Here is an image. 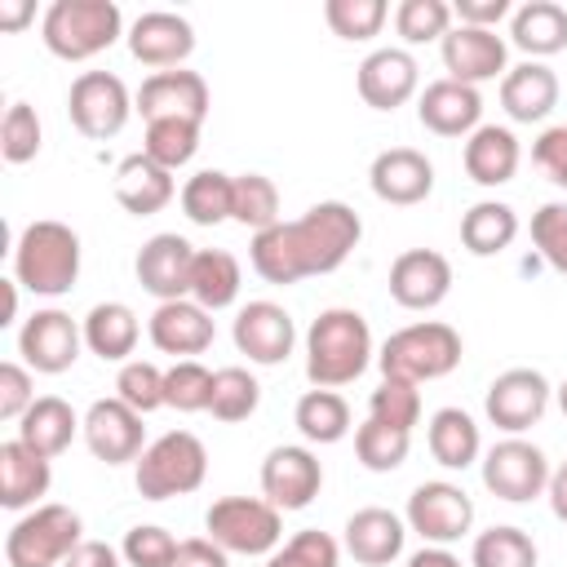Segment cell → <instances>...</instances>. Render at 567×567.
<instances>
[{
  "mask_svg": "<svg viewBox=\"0 0 567 567\" xmlns=\"http://www.w3.org/2000/svg\"><path fill=\"white\" fill-rule=\"evenodd\" d=\"M177 545H182V540H177L173 532H164L159 523H137V527L124 532L120 558H124L128 567H173Z\"/></svg>",
  "mask_w": 567,
  "mask_h": 567,
  "instance_id": "51",
  "label": "cell"
},
{
  "mask_svg": "<svg viewBox=\"0 0 567 567\" xmlns=\"http://www.w3.org/2000/svg\"><path fill=\"white\" fill-rule=\"evenodd\" d=\"M452 4L447 0H399L394 9V31L408 40V44H430V40H443L452 31Z\"/></svg>",
  "mask_w": 567,
  "mask_h": 567,
  "instance_id": "45",
  "label": "cell"
},
{
  "mask_svg": "<svg viewBox=\"0 0 567 567\" xmlns=\"http://www.w3.org/2000/svg\"><path fill=\"white\" fill-rule=\"evenodd\" d=\"M483 487L509 505L536 501L549 487V461L532 439L509 434L483 452Z\"/></svg>",
  "mask_w": 567,
  "mask_h": 567,
  "instance_id": "11",
  "label": "cell"
},
{
  "mask_svg": "<svg viewBox=\"0 0 567 567\" xmlns=\"http://www.w3.org/2000/svg\"><path fill=\"white\" fill-rule=\"evenodd\" d=\"M62 567H120V549H111L106 540H80Z\"/></svg>",
  "mask_w": 567,
  "mask_h": 567,
  "instance_id": "57",
  "label": "cell"
},
{
  "mask_svg": "<svg viewBox=\"0 0 567 567\" xmlns=\"http://www.w3.org/2000/svg\"><path fill=\"white\" fill-rule=\"evenodd\" d=\"M478 115H483V97L474 84L443 75L416 93V120L439 137H470L478 128Z\"/></svg>",
  "mask_w": 567,
  "mask_h": 567,
  "instance_id": "25",
  "label": "cell"
},
{
  "mask_svg": "<svg viewBox=\"0 0 567 567\" xmlns=\"http://www.w3.org/2000/svg\"><path fill=\"white\" fill-rule=\"evenodd\" d=\"M368 186L381 204H421L430 190H434V164L425 159V151L416 146H390L372 159L368 168Z\"/></svg>",
  "mask_w": 567,
  "mask_h": 567,
  "instance_id": "23",
  "label": "cell"
},
{
  "mask_svg": "<svg viewBox=\"0 0 567 567\" xmlns=\"http://www.w3.org/2000/svg\"><path fill=\"white\" fill-rule=\"evenodd\" d=\"M509 40L532 58H549L567 49V9L558 0H527L509 13Z\"/></svg>",
  "mask_w": 567,
  "mask_h": 567,
  "instance_id": "33",
  "label": "cell"
},
{
  "mask_svg": "<svg viewBox=\"0 0 567 567\" xmlns=\"http://www.w3.org/2000/svg\"><path fill=\"white\" fill-rule=\"evenodd\" d=\"M230 337H235V350L248 354V363H261V368L284 363L292 354V346H297L292 315L279 301H248V306H239Z\"/></svg>",
  "mask_w": 567,
  "mask_h": 567,
  "instance_id": "18",
  "label": "cell"
},
{
  "mask_svg": "<svg viewBox=\"0 0 567 567\" xmlns=\"http://www.w3.org/2000/svg\"><path fill=\"white\" fill-rule=\"evenodd\" d=\"M385 18H390L385 0H328L323 4V22L341 40H372L385 27Z\"/></svg>",
  "mask_w": 567,
  "mask_h": 567,
  "instance_id": "47",
  "label": "cell"
},
{
  "mask_svg": "<svg viewBox=\"0 0 567 567\" xmlns=\"http://www.w3.org/2000/svg\"><path fill=\"white\" fill-rule=\"evenodd\" d=\"M239 284H244V270L226 248H199L195 252V270H190V301L195 306H204L208 315L226 310V306H235Z\"/></svg>",
  "mask_w": 567,
  "mask_h": 567,
  "instance_id": "36",
  "label": "cell"
},
{
  "mask_svg": "<svg viewBox=\"0 0 567 567\" xmlns=\"http://www.w3.org/2000/svg\"><path fill=\"white\" fill-rule=\"evenodd\" d=\"M257 403H261V385H257V377H252L248 368L230 363V368H217V372H213L208 412H213L217 421H226V425L248 421V416L257 412Z\"/></svg>",
  "mask_w": 567,
  "mask_h": 567,
  "instance_id": "41",
  "label": "cell"
},
{
  "mask_svg": "<svg viewBox=\"0 0 567 567\" xmlns=\"http://www.w3.org/2000/svg\"><path fill=\"white\" fill-rule=\"evenodd\" d=\"M124 35L115 0H53L40 18V40L62 62H89Z\"/></svg>",
  "mask_w": 567,
  "mask_h": 567,
  "instance_id": "4",
  "label": "cell"
},
{
  "mask_svg": "<svg viewBox=\"0 0 567 567\" xmlns=\"http://www.w3.org/2000/svg\"><path fill=\"white\" fill-rule=\"evenodd\" d=\"M80 540H84V523L71 505H35L22 518H13L4 536V563L9 567H62Z\"/></svg>",
  "mask_w": 567,
  "mask_h": 567,
  "instance_id": "7",
  "label": "cell"
},
{
  "mask_svg": "<svg viewBox=\"0 0 567 567\" xmlns=\"http://www.w3.org/2000/svg\"><path fill=\"white\" fill-rule=\"evenodd\" d=\"M75 434H84V416H75V408L66 399H58V394H40L27 408V416L18 421V439L27 447H35L40 456H49V461L62 456Z\"/></svg>",
  "mask_w": 567,
  "mask_h": 567,
  "instance_id": "31",
  "label": "cell"
},
{
  "mask_svg": "<svg viewBox=\"0 0 567 567\" xmlns=\"http://www.w3.org/2000/svg\"><path fill=\"white\" fill-rule=\"evenodd\" d=\"M461 332L443 319H421V323H408L399 332L385 337L377 363H381V377H394V381H439L447 372L461 368Z\"/></svg>",
  "mask_w": 567,
  "mask_h": 567,
  "instance_id": "5",
  "label": "cell"
},
{
  "mask_svg": "<svg viewBox=\"0 0 567 567\" xmlns=\"http://www.w3.org/2000/svg\"><path fill=\"white\" fill-rule=\"evenodd\" d=\"M84 443L97 461L106 465H124L137 461L146 452V425L142 412H133L124 399H93L84 412Z\"/></svg>",
  "mask_w": 567,
  "mask_h": 567,
  "instance_id": "16",
  "label": "cell"
},
{
  "mask_svg": "<svg viewBox=\"0 0 567 567\" xmlns=\"http://www.w3.org/2000/svg\"><path fill=\"white\" fill-rule=\"evenodd\" d=\"M115 399H124L133 412L151 416L155 408H164V368H155L151 359H128L115 372Z\"/></svg>",
  "mask_w": 567,
  "mask_h": 567,
  "instance_id": "49",
  "label": "cell"
},
{
  "mask_svg": "<svg viewBox=\"0 0 567 567\" xmlns=\"http://www.w3.org/2000/svg\"><path fill=\"white\" fill-rule=\"evenodd\" d=\"M403 523L425 540V545H456L474 527V501L461 483L447 478H425L408 496Z\"/></svg>",
  "mask_w": 567,
  "mask_h": 567,
  "instance_id": "9",
  "label": "cell"
},
{
  "mask_svg": "<svg viewBox=\"0 0 567 567\" xmlns=\"http://www.w3.org/2000/svg\"><path fill=\"white\" fill-rule=\"evenodd\" d=\"M13 279L35 297H62L80 279V235L66 221L40 217L13 244Z\"/></svg>",
  "mask_w": 567,
  "mask_h": 567,
  "instance_id": "3",
  "label": "cell"
},
{
  "mask_svg": "<svg viewBox=\"0 0 567 567\" xmlns=\"http://www.w3.org/2000/svg\"><path fill=\"white\" fill-rule=\"evenodd\" d=\"M199 120H151L146 124V137H142V155H151L159 168L177 173L182 164L195 159L199 151Z\"/></svg>",
  "mask_w": 567,
  "mask_h": 567,
  "instance_id": "40",
  "label": "cell"
},
{
  "mask_svg": "<svg viewBox=\"0 0 567 567\" xmlns=\"http://www.w3.org/2000/svg\"><path fill=\"white\" fill-rule=\"evenodd\" d=\"M35 403V381L27 363H0V416L22 421L27 408Z\"/></svg>",
  "mask_w": 567,
  "mask_h": 567,
  "instance_id": "53",
  "label": "cell"
},
{
  "mask_svg": "<svg viewBox=\"0 0 567 567\" xmlns=\"http://www.w3.org/2000/svg\"><path fill=\"white\" fill-rule=\"evenodd\" d=\"M501 106L518 124H540L558 106V75L545 62H518L501 75Z\"/></svg>",
  "mask_w": 567,
  "mask_h": 567,
  "instance_id": "29",
  "label": "cell"
},
{
  "mask_svg": "<svg viewBox=\"0 0 567 567\" xmlns=\"http://www.w3.org/2000/svg\"><path fill=\"white\" fill-rule=\"evenodd\" d=\"M425 443H430V456L443 470H470L483 456L478 421L465 408H439L430 416V425H425Z\"/></svg>",
  "mask_w": 567,
  "mask_h": 567,
  "instance_id": "34",
  "label": "cell"
},
{
  "mask_svg": "<svg viewBox=\"0 0 567 567\" xmlns=\"http://www.w3.org/2000/svg\"><path fill=\"white\" fill-rule=\"evenodd\" d=\"M80 328H84V346L106 363H128V354L137 350V337H142V323H137L133 306H124V301H97L80 319Z\"/></svg>",
  "mask_w": 567,
  "mask_h": 567,
  "instance_id": "32",
  "label": "cell"
},
{
  "mask_svg": "<svg viewBox=\"0 0 567 567\" xmlns=\"http://www.w3.org/2000/svg\"><path fill=\"white\" fill-rule=\"evenodd\" d=\"M536 563H540L536 540L514 523H496L478 532L470 545V567H536Z\"/></svg>",
  "mask_w": 567,
  "mask_h": 567,
  "instance_id": "39",
  "label": "cell"
},
{
  "mask_svg": "<svg viewBox=\"0 0 567 567\" xmlns=\"http://www.w3.org/2000/svg\"><path fill=\"white\" fill-rule=\"evenodd\" d=\"M363 221L341 199H319L297 221H275L270 230H257L248 244V261L266 284H301L310 275H332L346 266V257L359 248Z\"/></svg>",
  "mask_w": 567,
  "mask_h": 567,
  "instance_id": "1",
  "label": "cell"
},
{
  "mask_svg": "<svg viewBox=\"0 0 567 567\" xmlns=\"http://www.w3.org/2000/svg\"><path fill=\"white\" fill-rule=\"evenodd\" d=\"M452 292V261L434 248H408L390 261V297L403 310H434Z\"/></svg>",
  "mask_w": 567,
  "mask_h": 567,
  "instance_id": "21",
  "label": "cell"
},
{
  "mask_svg": "<svg viewBox=\"0 0 567 567\" xmlns=\"http://www.w3.org/2000/svg\"><path fill=\"white\" fill-rule=\"evenodd\" d=\"M80 350H84V328H80L66 310H58V306L35 310V315L18 328V354H22V363H27L31 372L58 377V372L75 368Z\"/></svg>",
  "mask_w": 567,
  "mask_h": 567,
  "instance_id": "12",
  "label": "cell"
},
{
  "mask_svg": "<svg viewBox=\"0 0 567 567\" xmlns=\"http://www.w3.org/2000/svg\"><path fill=\"white\" fill-rule=\"evenodd\" d=\"M177 199L195 226H221L230 221V208H235V177L221 168H199L195 177H186Z\"/></svg>",
  "mask_w": 567,
  "mask_h": 567,
  "instance_id": "37",
  "label": "cell"
},
{
  "mask_svg": "<svg viewBox=\"0 0 567 567\" xmlns=\"http://www.w3.org/2000/svg\"><path fill=\"white\" fill-rule=\"evenodd\" d=\"M40 142H44V128H40V115L31 102H9L4 106V120H0V155L9 164H27L40 155Z\"/></svg>",
  "mask_w": 567,
  "mask_h": 567,
  "instance_id": "48",
  "label": "cell"
},
{
  "mask_svg": "<svg viewBox=\"0 0 567 567\" xmlns=\"http://www.w3.org/2000/svg\"><path fill=\"white\" fill-rule=\"evenodd\" d=\"M292 421H297V430H301L306 443L328 447V443H341L350 434V403L337 390H306L297 399Z\"/></svg>",
  "mask_w": 567,
  "mask_h": 567,
  "instance_id": "38",
  "label": "cell"
},
{
  "mask_svg": "<svg viewBox=\"0 0 567 567\" xmlns=\"http://www.w3.org/2000/svg\"><path fill=\"white\" fill-rule=\"evenodd\" d=\"M31 13H35V9H31L27 0H0V27H4V31H18Z\"/></svg>",
  "mask_w": 567,
  "mask_h": 567,
  "instance_id": "60",
  "label": "cell"
},
{
  "mask_svg": "<svg viewBox=\"0 0 567 567\" xmlns=\"http://www.w3.org/2000/svg\"><path fill=\"white\" fill-rule=\"evenodd\" d=\"M337 563H341V545L319 527H306L288 536L275 554H266V567H337Z\"/></svg>",
  "mask_w": 567,
  "mask_h": 567,
  "instance_id": "50",
  "label": "cell"
},
{
  "mask_svg": "<svg viewBox=\"0 0 567 567\" xmlns=\"http://www.w3.org/2000/svg\"><path fill=\"white\" fill-rule=\"evenodd\" d=\"M128 53L142 66L173 71L195 53V27L173 9H146L128 27Z\"/></svg>",
  "mask_w": 567,
  "mask_h": 567,
  "instance_id": "20",
  "label": "cell"
},
{
  "mask_svg": "<svg viewBox=\"0 0 567 567\" xmlns=\"http://www.w3.org/2000/svg\"><path fill=\"white\" fill-rule=\"evenodd\" d=\"M403 540H408V523L385 505L354 509L341 527V549L363 567H390L403 554Z\"/></svg>",
  "mask_w": 567,
  "mask_h": 567,
  "instance_id": "24",
  "label": "cell"
},
{
  "mask_svg": "<svg viewBox=\"0 0 567 567\" xmlns=\"http://www.w3.org/2000/svg\"><path fill=\"white\" fill-rule=\"evenodd\" d=\"M230 221L248 226L252 235L257 230H270L279 221V186L266 177V173H239L235 177V208H230Z\"/></svg>",
  "mask_w": 567,
  "mask_h": 567,
  "instance_id": "43",
  "label": "cell"
},
{
  "mask_svg": "<svg viewBox=\"0 0 567 567\" xmlns=\"http://www.w3.org/2000/svg\"><path fill=\"white\" fill-rule=\"evenodd\" d=\"M146 337H151V346L155 350H164V354H182V359H195V354H204L208 346H213V315L204 310V306H195L190 297H182V301H159L155 310H151V319H146Z\"/></svg>",
  "mask_w": 567,
  "mask_h": 567,
  "instance_id": "26",
  "label": "cell"
},
{
  "mask_svg": "<svg viewBox=\"0 0 567 567\" xmlns=\"http://www.w3.org/2000/svg\"><path fill=\"white\" fill-rule=\"evenodd\" d=\"M323 487V465L310 447L301 443H279L261 461V496L275 509H306Z\"/></svg>",
  "mask_w": 567,
  "mask_h": 567,
  "instance_id": "15",
  "label": "cell"
},
{
  "mask_svg": "<svg viewBox=\"0 0 567 567\" xmlns=\"http://www.w3.org/2000/svg\"><path fill=\"white\" fill-rule=\"evenodd\" d=\"M354 84H359V97L372 111H394V106H403L421 89V66H416V58L408 49L385 44V49H372L359 62Z\"/></svg>",
  "mask_w": 567,
  "mask_h": 567,
  "instance_id": "22",
  "label": "cell"
},
{
  "mask_svg": "<svg viewBox=\"0 0 567 567\" xmlns=\"http://www.w3.org/2000/svg\"><path fill=\"white\" fill-rule=\"evenodd\" d=\"M372 363V328L350 306H328L306 332V377L315 390L350 385Z\"/></svg>",
  "mask_w": 567,
  "mask_h": 567,
  "instance_id": "2",
  "label": "cell"
},
{
  "mask_svg": "<svg viewBox=\"0 0 567 567\" xmlns=\"http://www.w3.org/2000/svg\"><path fill=\"white\" fill-rule=\"evenodd\" d=\"M133 483L142 501H173L186 496L204 483L208 474V452L190 430H168L155 443H146V452L133 461Z\"/></svg>",
  "mask_w": 567,
  "mask_h": 567,
  "instance_id": "6",
  "label": "cell"
},
{
  "mask_svg": "<svg viewBox=\"0 0 567 567\" xmlns=\"http://www.w3.org/2000/svg\"><path fill=\"white\" fill-rule=\"evenodd\" d=\"M208 399H213V372L199 359H177L173 368H164V408L208 412Z\"/></svg>",
  "mask_w": 567,
  "mask_h": 567,
  "instance_id": "44",
  "label": "cell"
},
{
  "mask_svg": "<svg viewBox=\"0 0 567 567\" xmlns=\"http://www.w3.org/2000/svg\"><path fill=\"white\" fill-rule=\"evenodd\" d=\"M518 159H523L518 137L505 124H478L461 151V164H465L470 182H478V186H505L518 173Z\"/></svg>",
  "mask_w": 567,
  "mask_h": 567,
  "instance_id": "30",
  "label": "cell"
},
{
  "mask_svg": "<svg viewBox=\"0 0 567 567\" xmlns=\"http://www.w3.org/2000/svg\"><path fill=\"white\" fill-rule=\"evenodd\" d=\"M111 190H115V204H120L124 213H133V217H151V213H159V208L173 204L177 182H173V173L159 168L151 155L133 151V155H124V159L115 164Z\"/></svg>",
  "mask_w": 567,
  "mask_h": 567,
  "instance_id": "27",
  "label": "cell"
},
{
  "mask_svg": "<svg viewBox=\"0 0 567 567\" xmlns=\"http://www.w3.org/2000/svg\"><path fill=\"white\" fill-rule=\"evenodd\" d=\"M518 239V213L505 199H478L461 217V244L474 257H496Z\"/></svg>",
  "mask_w": 567,
  "mask_h": 567,
  "instance_id": "35",
  "label": "cell"
},
{
  "mask_svg": "<svg viewBox=\"0 0 567 567\" xmlns=\"http://www.w3.org/2000/svg\"><path fill=\"white\" fill-rule=\"evenodd\" d=\"M439 53H443V71L447 80H461V84H483V80H496L509 71V44L487 31V27H465L456 22L443 40H439Z\"/></svg>",
  "mask_w": 567,
  "mask_h": 567,
  "instance_id": "17",
  "label": "cell"
},
{
  "mask_svg": "<svg viewBox=\"0 0 567 567\" xmlns=\"http://www.w3.org/2000/svg\"><path fill=\"white\" fill-rule=\"evenodd\" d=\"M408 567H465L447 545H421L412 558H408Z\"/></svg>",
  "mask_w": 567,
  "mask_h": 567,
  "instance_id": "59",
  "label": "cell"
},
{
  "mask_svg": "<svg viewBox=\"0 0 567 567\" xmlns=\"http://www.w3.org/2000/svg\"><path fill=\"white\" fill-rule=\"evenodd\" d=\"M545 496H549L554 518H558V523H567V461H563L558 470H549V487H545Z\"/></svg>",
  "mask_w": 567,
  "mask_h": 567,
  "instance_id": "58",
  "label": "cell"
},
{
  "mask_svg": "<svg viewBox=\"0 0 567 567\" xmlns=\"http://www.w3.org/2000/svg\"><path fill=\"white\" fill-rule=\"evenodd\" d=\"M173 567H230V554L208 536H190V540L177 545Z\"/></svg>",
  "mask_w": 567,
  "mask_h": 567,
  "instance_id": "55",
  "label": "cell"
},
{
  "mask_svg": "<svg viewBox=\"0 0 567 567\" xmlns=\"http://www.w3.org/2000/svg\"><path fill=\"white\" fill-rule=\"evenodd\" d=\"M133 111H137V106H133V97H128V89H124V80H120L115 71H80V75L71 80L66 115H71V124H75L84 137H93V142L115 137V133L128 124Z\"/></svg>",
  "mask_w": 567,
  "mask_h": 567,
  "instance_id": "10",
  "label": "cell"
},
{
  "mask_svg": "<svg viewBox=\"0 0 567 567\" xmlns=\"http://www.w3.org/2000/svg\"><path fill=\"white\" fill-rule=\"evenodd\" d=\"M558 408H563V416H567V381L558 385Z\"/></svg>",
  "mask_w": 567,
  "mask_h": 567,
  "instance_id": "61",
  "label": "cell"
},
{
  "mask_svg": "<svg viewBox=\"0 0 567 567\" xmlns=\"http://www.w3.org/2000/svg\"><path fill=\"white\" fill-rule=\"evenodd\" d=\"M53 483V465L49 456H40L35 447H27L22 439H9L0 443V505L22 514V509H35L40 496L49 492Z\"/></svg>",
  "mask_w": 567,
  "mask_h": 567,
  "instance_id": "28",
  "label": "cell"
},
{
  "mask_svg": "<svg viewBox=\"0 0 567 567\" xmlns=\"http://www.w3.org/2000/svg\"><path fill=\"white\" fill-rule=\"evenodd\" d=\"M532 159H536V168H540L554 186H567V124L545 128V133L536 137V146H532Z\"/></svg>",
  "mask_w": 567,
  "mask_h": 567,
  "instance_id": "54",
  "label": "cell"
},
{
  "mask_svg": "<svg viewBox=\"0 0 567 567\" xmlns=\"http://www.w3.org/2000/svg\"><path fill=\"white\" fill-rule=\"evenodd\" d=\"M204 532L226 554H275L284 545V509H275L266 496H221L208 505Z\"/></svg>",
  "mask_w": 567,
  "mask_h": 567,
  "instance_id": "8",
  "label": "cell"
},
{
  "mask_svg": "<svg viewBox=\"0 0 567 567\" xmlns=\"http://www.w3.org/2000/svg\"><path fill=\"white\" fill-rule=\"evenodd\" d=\"M195 244L177 230H159L137 248V284L155 297V301H182L190 297V270H195Z\"/></svg>",
  "mask_w": 567,
  "mask_h": 567,
  "instance_id": "14",
  "label": "cell"
},
{
  "mask_svg": "<svg viewBox=\"0 0 567 567\" xmlns=\"http://www.w3.org/2000/svg\"><path fill=\"white\" fill-rule=\"evenodd\" d=\"M133 106L142 111V120H199L208 115V80L199 71L173 66V71H155L142 80Z\"/></svg>",
  "mask_w": 567,
  "mask_h": 567,
  "instance_id": "19",
  "label": "cell"
},
{
  "mask_svg": "<svg viewBox=\"0 0 567 567\" xmlns=\"http://www.w3.org/2000/svg\"><path fill=\"white\" fill-rule=\"evenodd\" d=\"M408 447H412V434L408 430H394V425H381V421H363L354 430V456L363 470L372 474H390L408 461Z\"/></svg>",
  "mask_w": 567,
  "mask_h": 567,
  "instance_id": "42",
  "label": "cell"
},
{
  "mask_svg": "<svg viewBox=\"0 0 567 567\" xmlns=\"http://www.w3.org/2000/svg\"><path fill=\"white\" fill-rule=\"evenodd\" d=\"M368 416L381 421V425H394V430H408L421 421V390L412 381H394V377H381V385L368 394Z\"/></svg>",
  "mask_w": 567,
  "mask_h": 567,
  "instance_id": "46",
  "label": "cell"
},
{
  "mask_svg": "<svg viewBox=\"0 0 567 567\" xmlns=\"http://www.w3.org/2000/svg\"><path fill=\"white\" fill-rule=\"evenodd\" d=\"M532 244L558 275H567V204H540L532 213Z\"/></svg>",
  "mask_w": 567,
  "mask_h": 567,
  "instance_id": "52",
  "label": "cell"
},
{
  "mask_svg": "<svg viewBox=\"0 0 567 567\" xmlns=\"http://www.w3.org/2000/svg\"><path fill=\"white\" fill-rule=\"evenodd\" d=\"M549 394H554V385L545 381V372H536V368H509V372H501V377L487 385L483 412H487V421H492L496 430L523 434V430H532V425L545 416Z\"/></svg>",
  "mask_w": 567,
  "mask_h": 567,
  "instance_id": "13",
  "label": "cell"
},
{
  "mask_svg": "<svg viewBox=\"0 0 567 567\" xmlns=\"http://www.w3.org/2000/svg\"><path fill=\"white\" fill-rule=\"evenodd\" d=\"M452 13H456L465 27H487V31H496V22L509 18L514 9H509V0H456Z\"/></svg>",
  "mask_w": 567,
  "mask_h": 567,
  "instance_id": "56",
  "label": "cell"
}]
</instances>
